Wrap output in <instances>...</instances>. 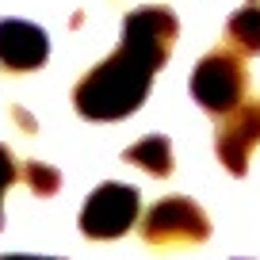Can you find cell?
<instances>
[{
  "instance_id": "1",
  "label": "cell",
  "mask_w": 260,
  "mask_h": 260,
  "mask_svg": "<svg viewBox=\"0 0 260 260\" xmlns=\"http://www.w3.org/2000/svg\"><path fill=\"white\" fill-rule=\"evenodd\" d=\"M176 42V16L169 8H138L122 19V42L107 61H100L73 92V104L84 119H122L138 111L153 73L165 65Z\"/></svg>"
},
{
  "instance_id": "2",
  "label": "cell",
  "mask_w": 260,
  "mask_h": 260,
  "mask_svg": "<svg viewBox=\"0 0 260 260\" xmlns=\"http://www.w3.org/2000/svg\"><path fill=\"white\" fill-rule=\"evenodd\" d=\"M191 96L211 115H226L245 96V65L234 50H211L191 73Z\"/></svg>"
},
{
  "instance_id": "3",
  "label": "cell",
  "mask_w": 260,
  "mask_h": 260,
  "mask_svg": "<svg viewBox=\"0 0 260 260\" xmlns=\"http://www.w3.org/2000/svg\"><path fill=\"white\" fill-rule=\"evenodd\" d=\"M142 237L149 245H203L211 237V222H207L199 203L172 195V199H161L146 211Z\"/></svg>"
},
{
  "instance_id": "4",
  "label": "cell",
  "mask_w": 260,
  "mask_h": 260,
  "mask_svg": "<svg viewBox=\"0 0 260 260\" xmlns=\"http://www.w3.org/2000/svg\"><path fill=\"white\" fill-rule=\"evenodd\" d=\"M138 191L126 184H100L88 195V203L81 211V234L92 241H111L122 237L134 222H138Z\"/></svg>"
},
{
  "instance_id": "5",
  "label": "cell",
  "mask_w": 260,
  "mask_h": 260,
  "mask_svg": "<svg viewBox=\"0 0 260 260\" xmlns=\"http://www.w3.org/2000/svg\"><path fill=\"white\" fill-rule=\"evenodd\" d=\"M256 146H260V100H249V104H237L234 111L222 115L218 134H214V149H218V161L234 176H245Z\"/></svg>"
},
{
  "instance_id": "6",
  "label": "cell",
  "mask_w": 260,
  "mask_h": 260,
  "mask_svg": "<svg viewBox=\"0 0 260 260\" xmlns=\"http://www.w3.org/2000/svg\"><path fill=\"white\" fill-rule=\"evenodd\" d=\"M50 54L46 31L23 19H0V65L12 73H27L39 69Z\"/></svg>"
},
{
  "instance_id": "7",
  "label": "cell",
  "mask_w": 260,
  "mask_h": 260,
  "mask_svg": "<svg viewBox=\"0 0 260 260\" xmlns=\"http://www.w3.org/2000/svg\"><path fill=\"white\" fill-rule=\"evenodd\" d=\"M126 161L138 165V169H146L149 176H169L172 172V146H169V138H161V134H149V138L134 142V146L126 149Z\"/></svg>"
},
{
  "instance_id": "8",
  "label": "cell",
  "mask_w": 260,
  "mask_h": 260,
  "mask_svg": "<svg viewBox=\"0 0 260 260\" xmlns=\"http://www.w3.org/2000/svg\"><path fill=\"white\" fill-rule=\"evenodd\" d=\"M230 39L245 54H260V4H245L230 16Z\"/></svg>"
},
{
  "instance_id": "9",
  "label": "cell",
  "mask_w": 260,
  "mask_h": 260,
  "mask_svg": "<svg viewBox=\"0 0 260 260\" xmlns=\"http://www.w3.org/2000/svg\"><path fill=\"white\" fill-rule=\"evenodd\" d=\"M23 180H27L39 195H54L57 184H61L57 169H50V165H42V161H31V165H27V169H23Z\"/></svg>"
},
{
  "instance_id": "10",
  "label": "cell",
  "mask_w": 260,
  "mask_h": 260,
  "mask_svg": "<svg viewBox=\"0 0 260 260\" xmlns=\"http://www.w3.org/2000/svg\"><path fill=\"white\" fill-rule=\"evenodd\" d=\"M16 176H19V172H16V157L0 146V199H4V191L16 184Z\"/></svg>"
},
{
  "instance_id": "11",
  "label": "cell",
  "mask_w": 260,
  "mask_h": 260,
  "mask_svg": "<svg viewBox=\"0 0 260 260\" xmlns=\"http://www.w3.org/2000/svg\"><path fill=\"white\" fill-rule=\"evenodd\" d=\"M0 260H57V256H27V252H12V256H0Z\"/></svg>"
}]
</instances>
